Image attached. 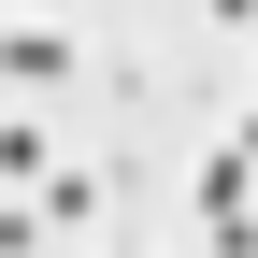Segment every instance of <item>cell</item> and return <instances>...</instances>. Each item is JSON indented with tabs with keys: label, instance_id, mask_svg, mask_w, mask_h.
Wrapping results in <instances>:
<instances>
[{
	"label": "cell",
	"instance_id": "cell-1",
	"mask_svg": "<svg viewBox=\"0 0 258 258\" xmlns=\"http://www.w3.org/2000/svg\"><path fill=\"white\" fill-rule=\"evenodd\" d=\"M0 86H15V101H43V86H72V43H57V29H0Z\"/></svg>",
	"mask_w": 258,
	"mask_h": 258
},
{
	"label": "cell",
	"instance_id": "cell-2",
	"mask_svg": "<svg viewBox=\"0 0 258 258\" xmlns=\"http://www.w3.org/2000/svg\"><path fill=\"white\" fill-rule=\"evenodd\" d=\"M43 172H57V144L15 115V129H0V201H43Z\"/></svg>",
	"mask_w": 258,
	"mask_h": 258
},
{
	"label": "cell",
	"instance_id": "cell-3",
	"mask_svg": "<svg viewBox=\"0 0 258 258\" xmlns=\"http://www.w3.org/2000/svg\"><path fill=\"white\" fill-rule=\"evenodd\" d=\"M29 215H43V230H86V215H101V172H72V158H57V172H43V201H29Z\"/></svg>",
	"mask_w": 258,
	"mask_h": 258
},
{
	"label": "cell",
	"instance_id": "cell-4",
	"mask_svg": "<svg viewBox=\"0 0 258 258\" xmlns=\"http://www.w3.org/2000/svg\"><path fill=\"white\" fill-rule=\"evenodd\" d=\"M0 258H43V215L29 201H0Z\"/></svg>",
	"mask_w": 258,
	"mask_h": 258
}]
</instances>
